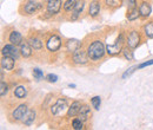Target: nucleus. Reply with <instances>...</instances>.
<instances>
[{"mask_svg": "<svg viewBox=\"0 0 153 130\" xmlns=\"http://www.w3.org/2000/svg\"><path fill=\"white\" fill-rule=\"evenodd\" d=\"M86 51H87V55L90 57V59L93 60V62L100 60L101 58H104L105 53L107 52L106 51V46L104 45V43L101 40H94L93 43H91L87 46Z\"/></svg>", "mask_w": 153, "mask_h": 130, "instance_id": "1", "label": "nucleus"}, {"mask_svg": "<svg viewBox=\"0 0 153 130\" xmlns=\"http://www.w3.org/2000/svg\"><path fill=\"white\" fill-rule=\"evenodd\" d=\"M126 43V39H125V36H124V33H120L118 38L115 39V43L114 44H112V45H107L106 46V51H107V53L110 55V56H117V55H119L120 52H123V50H124V44Z\"/></svg>", "mask_w": 153, "mask_h": 130, "instance_id": "2", "label": "nucleus"}, {"mask_svg": "<svg viewBox=\"0 0 153 130\" xmlns=\"http://www.w3.org/2000/svg\"><path fill=\"white\" fill-rule=\"evenodd\" d=\"M42 7V0H28L25 2L24 5V10H22V14H27V16H32L34 13H37L39 10Z\"/></svg>", "mask_w": 153, "mask_h": 130, "instance_id": "3", "label": "nucleus"}, {"mask_svg": "<svg viewBox=\"0 0 153 130\" xmlns=\"http://www.w3.org/2000/svg\"><path fill=\"white\" fill-rule=\"evenodd\" d=\"M141 40H143L141 32L138 31V30H132V31L128 33L127 38H126V44H127L128 47H131L132 50H134V49H137V47L140 45Z\"/></svg>", "mask_w": 153, "mask_h": 130, "instance_id": "4", "label": "nucleus"}, {"mask_svg": "<svg viewBox=\"0 0 153 130\" xmlns=\"http://www.w3.org/2000/svg\"><path fill=\"white\" fill-rule=\"evenodd\" d=\"M90 57L87 55V51L82 50L81 47H79L76 51H74L72 53V60L74 64H78V65H84L88 62Z\"/></svg>", "mask_w": 153, "mask_h": 130, "instance_id": "5", "label": "nucleus"}, {"mask_svg": "<svg viewBox=\"0 0 153 130\" xmlns=\"http://www.w3.org/2000/svg\"><path fill=\"white\" fill-rule=\"evenodd\" d=\"M2 56H8V57H12L13 59L18 60L21 56V52H20V49L18 50L17 45L14 44H6L4 47H2V51H1Z\"/></svg>", "mask_w": 153, "mask_h": 130, "instance_id": "6", "label": "nucleus"}, {"mask_svg": "<svg viewBox=\"0 0 153 130\" xmlns=\"http://www.w3.org/2000/svg\"><path fill=\"white\" fill-rule=\"evenodd\" d=\"M61 46V39L57 35H52L46 41V49L50 52H57Z\"/></svg>", "mask_w": 153, "mask_h": 130, "instance_id": "7", "label": "nucleus"}, {"mask_svg": "<svg viewBox=\"0 0 153 130\" xmlns=\"http://www.w3.org/2000/svg\"><path fill=\"white\" fill-rule=\"evenodd\" d=\"M65 109H67V102L65 98H59L56 104H53L51 107V113L58 116V115H61L62 112L65 111Z\"/></svg>", "mask_w": 153, "mask_h": 130, "instance_id": "8", "label": "nucleus"}, {"mask_svg": "<svg viewBox=\"0 0 153 130\" xmlns=\"http://www.w3.org/2000/svg\"><path fill=\"white\" fill-rule=\"evenodd\" d=\"M61 2H62V0H50V1H47V4H46L47 13L51 14V16L58 14L60 12V8H61Z\"/></svg>", "mask_w": 153, "mask_h": 130, "instance_id": "9", "label": "nucleus"}, {"mask_svg": "<svg viewBox=\"0 0 153 130\" xmlns=\"http://www.w3.org/2000/svg\"><path fill=\"white\" fill-rule=\"evenodd\" d=\"M27 108H28L27 104H20V105H18V107L13 110V112H12L13 119H14V121H20V119H22L24 116H25V113L28 110Z\"/></svg>", "mask_w": 153, "mask_h": 130, "instance_id": "10", "label": "nucleus"}, {"mask_svg": "<svg viewBox=\"0 0 153 130\" xmlns=\"http://www.w3.org/2000/svg\"><path fill=\"white\" fill-rule=\"evenodd\" d=\"M16 65V59H13L12 57L2 56L1 58V69L6 70V71H12L14 69Z\"/></svg>", "mask_w": 153, "mask_h": 130, "instance_id": "11", "label": "nucleus"}, {"mask_svg": "<svg viewBox=\"0 0 153 130\" xmlns=\"http://www.w3.org/2000/svg\"><path fill=\"white\" fill-rule=\"evenodd\" d=\"M151 12H152V8H151V5L150 2L147 1H143L139 6V13H140V18L146 19L147 17L151 16Z\"/></svg>", "mask_w": 153, "mask_h": 130, "instance_id": "12", "label": "nucleus"}, {"mask_svg": "<svg viewBox=\"0 0 153 130\" xmlns=\"http://www.w3.org/2000/svg\"><path fill=\"white\" fill-rule=\"evenodd\" d=\"M92 116V111H91V108L87 105V104H82L81 108H80V111L78 113V117L82 121V122H86L91 118Z\"/></svg>", "mask_w": 153, "mask_h": 130, "instance_id": "13", "label": "nucleus"}, {"mask_svg": "<svg viewBox=\"0 0 153 130\" xmlns=\"http://www.w3.org/2000/svg\"><path fill=\"white\" fill-rule=\"evenodd\" d=\"M32 46L30 44L28 40H22L21 44H20V52H21V56L25 57V58H28V57L32 56Z\"/></svg>", "mask_w": 153, "mask_h": 130, "instance_id": "14", "label": "nucleus"}, {"mask_svg": "<svg viewBox=\"0 0 153 130\" xmlns=\"http://www.w3.org/2000/svg\"><path fill=\"white\" fill-rule=\"evenodd\" d=\"M100 12V2L98 0H92L90 2V7H88V14L91 18H96L98 17Z\"/></svg>", "mask_w": 153, "mask_h": 130, "instance_id": "15", "label": "nucleus"}, {"mask_svg": "<svg viewBox=\"0 0 153 130\" xmlns=\"http://www.w3.org/2000/svg\"><path fill=\"white\" fill-rule=\"evenodd\" d=\"M84 6H85V1H84V0H78V1H76V4L74 10L72 11V14H71V18H70V20H72V21L76 20V19H78V17H79V14L82 12Z\"/></svg>", "mask_w": 153, "mask_h": 130, "instance_id": "16", "label": "nucleus"}, {"mask_svg": "<svg viewBox=\"0 0 153 130\" xmlns=\"http://www.w3.org/2000/svg\"><path fill=\"white\" fill-rule=\"evenodd\" d=\"M66 50L71 53H73L74 51H76L79 47H81V41L78 39H68L66 41Z\"/></svg>", "mask_w": 153, "mask_h": 130, "instance_id": "17", "label": "nucleus"}, {"mask_svg": "<svg viewBox=\"0 0 153 130\" xmlns=\"http://www.w3.org/2000/svg\"><path fill=\"white\" fill-rule=\"evenodd\" d=\"M81 103L79 101L73 102L70 107H68V110H67V117H76L78 116V113L80 111V108H81Z\"/></svg>", "mask_w": 153, "mask_h": 130, "instance_id": "18", "label": "nucleus"}, {"mask_svg": "<svg viewBox=\"0 0 153 130\" xmlns=\"http://www.w3.org/2000/svg\"><path fill=\"white\" fill-rule=\"evenodd\" d=\"M36 116H37L36 110H27V112L25 113V116H24V118H22L21 121H22V123H24L25 125H31V124L34 122Z\"/></svg>", "mask_w": 153, "mask_h": 130, "instance_id": "19", "label": "nucleus"}, {"mask_svg": "<svg viewBox=\"0 0 153 130\" xmlns=\"http://www.w3.org/2000/svg\"><path fill=\"white\" fill-rule=\"evenodd\" d=\"M8 40L11 41V44H14V45H20L21 41H22V36L21 33L18 31H12L8 36Z\"/></svg>", "mask_w": 153, "mask_h": 130, "instance_id": "20", "label": "nucleus"}, {"mask_svg": "<svg viewBox=\"0 0 153 130\" xmlns=\"http://www.w3.org/2000/svg\"><path fill=\"white\" fill-rule=\"evenodd\" d=\"M28 41H30V44H31V46L34 49V50H37V51H40L41 49H42V41H41V39L38 37H31L28 38Z\"/></svg>", "mask_w": 153, "mask_h": 130, "instance_id": "21", "label": "nucleus"}, {"mask_svg": "<svg viewBox=\"0 0 153 130\" xmlns=\"http://www.w3.org/2000/svg\"><path fill=\"white\" fill-rule=\"evenodd\" d=\"M14 96L18 98V99H22L27 96V89L24 86V85H19L14 89Z\"/></svg>", "mask_w": 153, "mask_h": 130, "instance_id": "22", "label": "nucleus"}, {"mask_svg": "<svg viewBox=\"0 0 153 130\" xmlns=\"http://www.w3.org/2000/svg\"><path fill=\"white\" fill-rule=\"evenodd\" d=\"M143 30H144V35H145V37L152 39L153 38V21L146 23V24L144 25Z\"/></svg>", "mask_w": 153, "mask_h": 130, "instance_id": "23", "label": "nucleus"}, {"mask_svg": "<svg viewBox=\"0 0 153 130\" xmlns=\"http://www.w3.org/2000/svg\"><path fill=\"white\" fill-rule=\"evenodd\" d=\"M78 0H65L64 4H62V7H64V11L65 12H72L76 7V4Z\"/></svg>", "mask_w": 153, "mask_h": 130, "instance_id": "24", "label": "nucleus"}, {"mask_svg": "<svg viewBox=\"0 0 153 130\" xmlns=\"http://www.w3.org/2000/svg\"><path fill=\"white\" fill-rule=\"evenodd\" d=\"M128 14H127V19H128V21H134V20H137V19L140 17V13H139V8H134L132 11H130V12H127Z\"/></svg>", "mask_w": 153, "mask_h": 130, "instance_id": "25", "label": "nucleus"}, {"mask_svg": "<svg viewBox=\"0 0 153 130\" xmlns=\"http://www.w3.org/2000/svg\"><path fill=\"white\" fill-rule=\"evenodd\" d=\"M123 55L124 57L127 59V60H133L134 58V55H133V51H132V49L131 47H124V50H123Z\"/></svg>", "mask_w": 153, "mask_h": 130, "instance_id": "26", "label": "nucleus"}, {"mask_svg": "<svg viewBox=\"0 0 153 130\" xmlns=\"http://www.w3.org/2000/svg\"><path fill=\"white\" fill-rule=\"evenodd\" d=\"M72 128L76 130H80L84 128V122L78 117V118H74L73 121H72Z\"/></svg>", "mask_w": 153, "mask_h": 130, "instance_id": "27", "label": "nucleus"}, {"mask_svg": "<svg viewBox=\"0 0 153 130\" xmlns=\"http://www.w3.org/2000/svg\"><path fill=\"white\" fill-rule=\"evenodd\" d=\"M91 104L92 107L96 109V110H99L100 109V105H101V98L99 96H94L92 99H91Z\"/></svg>", "mask_w": 153, "mask_h": 130, "instance_id": "28", "label": "nucleus"}, {"mask_svg": "<svg viewBox=\"0 0 153 130\" xmlns=\"http://www.w3.org/2000/svg\"><path fill=\"white\" fill-rule=\"evenodd\" d=\"M33 77L37 80H41L44 78V72L40 69H33Z\"/></svg>", "mask_w": 153, "mask_h": 130, "instance_id": "29", "label": "nucleus"}, {"mask_svg": "<svg viewBox=\"0 0 153 130\" xmlns=\"http://www.w3.org/2000/svg\"><path fill=\"white\" fill-rule=\"evenodd\" d=\"M120 0H105V4L108 6V7H111V8H115V7H118L120 4Z\"/></svg>", "mask_w": 153, "mask_h": 130, "instance_id": "30", "label": "nucleus"}, {"mask_svg": "<svg viewBox=\"0 0 153 130\" xmlns=\"http://www.w3.org/2000/svg\"><path fill=\"white\" fill-rule=\"evenodd\" d=\"M0 88H1V90H0V96L1 97H4L7 91H8V84H6L4 80H1V85H0Z\"/></svg>", "mask_w": 153, "mask_h": 130, "instance_id": "31", "label": "nucleus"}, {"mask_svg": "<svg viewBox=\"0 0 153 130\" xmlns=\"http://www.w3.org/2000/svg\"><path fill=\"white\" fill-rule=\"evenodd\" d=\"M126 4H127V12L137 8V0H126Z\"/></svg>", "mask_w": 153, "mask_h": 130, "instance_id": "32", "label": "nucleus"}, {"mask_svg": "<svg viewBox=\"0 0 153 130\" xmlns=\"http://www.w3.org/2000/svg\"><path fill=\"white\" fill-rule=\"evenodd\" d=\"M135 69H138V66H131L130 69H127V70L123 74V76H121V77H123V79H126L128 76H131V74L134 72V70H135Z\"/></svg>", "mask_w": 153, "mask_h": 130, "instance_id": "33", "label": "nucleus"}, {"mask_svg": "<svg viewBox=\"0 0 153 130\" xmlns=\"http://www.w3.org/2000/svg\"><path fill=\"white\" fill-rule=\"evenodd\" d=\"M46 80H47V82H50V83H57L58 76L57 74H47V76H46Z\"/></svg>", "mask_w": 153, "mask_h": 130, "instance_id": "34", "label": "nucleus"}, {"mask_svg": "<svg viewBox=\"0 0 153 130\" xmlns=\"http://www.w3.org/2000/svg\"><path fill=\"white\" fill-rule=\"evenodd\" d=\"M150 65H153V59H151V60H147V62H145V63L139 64V65H138V69H144V68L150 66Z\"/></svg>", "mask_w": 153, "mask_h": 130, "instance_id": "35", "label": "nucleus"}, {"mask_svg": "<svg viewBox=\"0 0 153 130\" xmlns=\"http://www.w3.org/2000/svg\"><path fill=\"white\" fill-rule=\"evenodd\" d=\"M70 88H76V84H68Z\"/></svg>", "mask_w": 153, "mask_h": 130, "instance_id": "36", "label": "nucleus"}, {"mask_svg": "<svg viewBox=\"0 0 153 130\" xmlns=\"http://www.w3.org/2000/svg\"><path fill=\"white\" fill-rule=\"evenodd\" d=\"M46 1H50V0H46Z\"/></svg>", "mask_w": 153, "mask_h": 130, "instance_id": "37", "label": "nucleus"}, {"mask_svg": "<svg viewBox=\"0 0 153 130\" xmlns=\"http://www.w3.org/2000/svg\"><path fill=\"white\" fill-rule=\"evenodd\" d=\"M120 1H123V0H120Z\"/></svg>", "mask_w": 153, "mask_h": 130, "instance_id": "38", "label": "nucleus"}, {"mask_svg": "<svg viewBox=\"0 0 153 130\" xmlns=\"http://www.w3.org/2000/svg\"><path fill=\"white\" fill-rule=\"evenodd\" d=\"M62 1H65V0H62Z\"/></svg>", "mask_w": 153, "mask_h": 130, "instance_id": "39", "label": "nucleus"}]
</instances>
